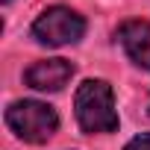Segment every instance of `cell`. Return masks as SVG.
I'll return each instance as SVG.
<instances>
[{
    "mask_svg": "<svg viewBox=\"0 0 150 150\" xmlns=\"http://www.w3.org/2000/svg\"><path fill=\"white\" fill-rule=\"evenodd\" d=\"M74 112L83 132H115L118 129V109H115V91L106 80H86L74 94Z\"/></svg>",
    "mask_w": 150,
    "mask_h": 150,
    "instance_id": "1",
    "label": "cell"
},
{
    "mask_svg": "<svg viewBox=\"0 0 150 150\" xmlns=\"http://www.w3.org/2000/svg\"><path fill=\"white\" fill-rule=\"evenodd\" d=\"M6 127L27 144H44L59 129V115L41 100H15L6 109Z\"/></svg>",
    "mask_w": 150,
    "mask_h": 150,
    "instance_id": "2",
    "label": "cell"
},
{
    "mask_svg": "<svg viewBox=\"0 0 150 150\" xmlns=\"http://www.w3.org/2000/svg\"><path fill=\"white\" fill-rule=\"evenodd\" d=\"M86 35V21L68 6H50L33 21V38L47 47H65Z\"/></svg>",
    "mask_w": 150,
    "mask_h": 150,
    "instance_id": "3",
    "label": "cell"
},
{
    "mask_svg": "<svg viewBox=\"0 0 150 150\" xmlns=\"http://www.w3.org/2000/svg\"><path fill=\"white\" fill-rule=\"evenodd\" d=\"M71 77H74V65L68 59H41L27 68L24 83L35 91H59L68 86Z\"/></svg>",
    "mask_w": 150,
    "mask_h": 150,
    "instance_id": "4",
    "label": "cell"
},
{
    "mask_svg": "<svg viewBox=\"0 0 150 150\" xmlns=\"http://www.w3.org/2000/svg\"><path fill=\"white\" fill-rule=\"evenodd\" d=\"M118 41L138 68L150 71V21H124L118 27Z\"/></svg>",
    "mask_w": 150,
    "mask_h": 150,
    "instance_id": "5",
    "label": "cell"
},
{
    "mask_svg": "<svg viewBox=\"0 0 150 150\" xmlns=\"http://www.w3.org/2000/svg\"><path fill=\"white\" fill-rule=\"evenodd\" d=\"M124 150H150V132L135 135L132 141H127V147H124Z\"/></svg>",
    "mask_w": 150,
    "mask_h": 150,
    "instance_id": "6",
    "label": "cell"
},
{
    "mask_svg": "<svg viewBox=\"0 0 150 150\" xmlns=\"http://www.w3.org/2000/svg\"><path fill=\"white\" fill-rule=\"evenodd\" d=\"M3 3H9V0H3Z\"/></svg>",
    "mask_w": 150,
    "mask_h": 150,
    "instance_id": "7",
    "label": "cell"
}]
</instances>
